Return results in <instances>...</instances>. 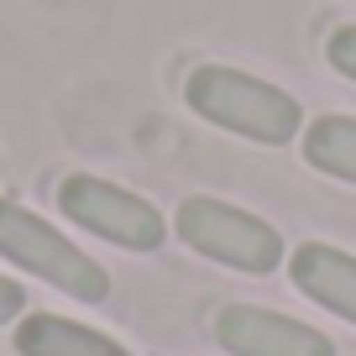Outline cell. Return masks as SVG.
Masks as SVG:
<instances>
[{"instance_id": "obj_1", "label": "cell", "mask_w": 356, "mask_h": 356, "mask_svg": "<svg viewBox=\"0 0 356 356\" xmlns=\"http://www.w3.org/2000/svg\"><path fill=\"white\" fill-rule=\"evenodd\" d=\"M184 95H189V105L204 121L225 126V131L246 136V142H262V147H283L304 121L293 95H283V89L267 84V79L241 74V68H225V63L194 68Z\"/></svg>"}, {"instance_id": "obj_2", "label": "cell", "mask_w": 356, "mask_h": 356, "mask_svg": "<svg viewBox=\"0 0 356 356\" xmlns=\"http://www.w3.org/2000/svg\"><path fill=\"white\" fill-rule=\"evenodd\" d=\"M0 257H11L22 273L53 283L68 299L100 304L111 293V278H105V267L95 257H84L63 231H53L42 215H32L16 200H0Z\"/></svg>"}, {"instance_id": "obj_3", "label": "cell", "mask_w": 356, "mask_h": 356, "mask_svg": "<svg viewBox=\"0 0 356 356\" xmlns=\"http://www.w3.org/2000/svg\"><path fill=\"white\" fill-rule=\"evenodd\" d=\"M178 236L194 252L215 257L225 267H241V273H273L283 262V236L267 220H257V215L236 210L225 200H184Z\"/></svg>"}, {"instance_id": "obj_4", "label": "cell", "mask_w": 356, "mask_h": 356, "mask_svg": "<svg viewBox=\"0 0 356 356\" xmlns=\"http://www.w3.org/2000/svg\"><path fill=\"white\" fill-rule=\"evenodd\" d=\"M58 210L74 225L105 236V241L126 246V252H157L163 246V215L131 189H115L105 178L74 173L58 184Z\"/></svg>"}, {"instance_id": "obj_5", "label": "cell", "mask_w": 356, "mask_h": 356, "mask_svg": "<svg viewBox=\"0 0 356 356\" xmlns=\"http://www.w3.org/2000/svg\"><path fill=\"white\" fill-rule=\"evenodd\" d=\"M215 341L231 356H335V346L320 330L257 304H231L215 314Z\"/></svg>"}, {"instance_id": "obj_6", "label": "cell", "mask_w": 356, "mask_h": 356, "mask_svg": "<svg viewBox=\"0 0 356 356\" xmlns=\"http://www.w3.org/2000/svg\"><path fill=\"white\" fill-rule=\"evenodd\" d=\"M293 283L309 293L314 304L335 309L341 320L356 325V257L351 252H335V246H299L293 252Z\"/></svg>"}, {"instance_id": "obj_7", "label": "cell", "mask_w": 356, "mask_h": 356, "mask_svg": "<svg viewBox=\"0 0 356 356\" xmlns=\"http://www.w3.org/2000/svg\"><path fill=\"white\" fill-rule=\"evenodd\" d=\"M16 351L22 356H126V346H115L111 335L74 325L63 314H26L16 325Z\"/></svg>"}, {"instance_id": "obj_8", "label": "cell", "mask_w": 356, "mask_h": 356, "mask_svg": "<svg viewBox=\"0 0 356 356\" xmlns=\"http://www.w3.org/2000/svg\"><path fill=\"white\" fill-rule=\"evenodd\" d=\"M304 157L325 173L356 184V121L351 115H320V121L304 131Z\"/></svg>"}, {"instance_id": "obj_9", "label": "cell", "mask_w": 356, "mask_h": 356, "mask_svg": "<svg viewBox=\"0 0 356 356\" xmlns=\"http://www.w3.org/2000/svg\"><path fill=\"white\" fill-rule=\"evenodd\" d=\"M330 63L341 68L346 79H356V26H341V32H330Z\"/></svg>"}, {"instance_id": "obj_10", "label": "cell", "mask_w": 356, "mask_h": 356, "mask_svg": "<svg viewBox=\"0 0 356 356\" xmlns=\"http://www.w3.org/2000/svg\"><path fill=\"white\" fill-rule=\"evenodd\" d=\"M22 309H26V293H22V283L0 278V325H11Z\"/></svg>"}]
</instances>
